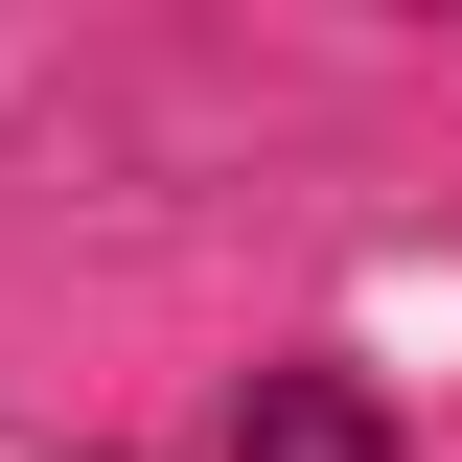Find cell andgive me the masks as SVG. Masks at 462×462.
<instances>
[{"mask_svg":"<svg viewBox=\"0 0 462 462\" xmlns=\"http://www.w3.org/2000/svg\"><path fill=\"white\" fill-rule=\"evenodd\" d=\"M231 462H393V416L346 393V370H254V416H231Z\"/></svg>","mask_w":462,"mask_h":462,"instance_id":"1","label":"cell"}]
</instances>
